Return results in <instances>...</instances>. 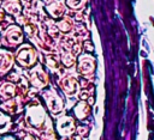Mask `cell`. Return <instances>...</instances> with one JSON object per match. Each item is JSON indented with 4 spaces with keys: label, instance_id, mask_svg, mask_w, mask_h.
I'll return each instance as SVG.
<instances>
[{
    "label": "cell",
    "instance_id": "ba28073f",
    "mask_svg": "<svg viewBox=\"0 0 154 140\" xmlns=\"http://www.w3.org/2000/svg\"><path fill=\"white\" fill-rule=\"evenodd\" d=\"M47 10H48V11L51 12V14L54 16V17H59V16L63 13V11H64L63 6H61L59 2H53L52 5H49V6L47 7Z\"/></svg>",
    "mask_w": 154,
    "mask_h": 140
},
{
    "label": "cell",
    "instance_id": "6da1fadb",
    "mask_svg": "<svg viewBox=\"0 0 154 140\" xmlns=\"http://www.w3.org/2000/svg\"><path fill=\"white\" fill-rule=\"evenodd\" d=\"M2 43L7 44V45H11V47H16L18 44L22 43L23 41V32L22 30L16 26V25H11L8 26L5 32H4V37H2Z\"/></svg>",
    "mask_w": 154,
    "mask_h": 140
},
{
    "label": "cell",
    "instance_id": "3957f363",
    "mask_svg": "<svg viewBox=\"0 0 154 140\" xmlns=\"http://www.w3.org/2000/svg\"><path fill=\"white\" fill-rule=\"evenodd\" d=\"M12 61H13V56L10 51L0 49V72L2 71H7L11 66H12Z\"/></svg>",
    "mask_w": 154,
    "mask_h": 140
},
{
    "label": "cell",
    "instance_id": "5b68a950",
    "mask_svg": "<svg viewBox=\"0 0 154 140\" xmlns=\"http://www.w3.org/2000/svg\"><path fill=\"white\" fill-rule=\"evenodd\" d=\"M2 6H4L5 11L11 14H18L22 10V6L18 0H4Z\"/></svg>",
    "mask_w": 154,
    "mask_h": 140
},
{
    "label": "cell",
    "instance_id": "8992f818",
    "mask_svg": "<svg viewBox=\"0 0 154 140\" xmlns=\"http://www.w3.org/2000/svg\"><path fill=\"white\" fill-rule=\"evenodd\" d=\"M0 93L4 98H11L14 96V86L10 83H5L0 89Z\"/></svg>",
    "mask_w": 154,
    "mask_h": 140
},
{
    "label": "cell",
    "instance_id": "7c38bea8",
    "mask_svg": "<svg viewBox=\"0 0 154 140\" xmlns=\"http://www.w3.org/2000/svg\"><path fill=\"white\" fill-rule=\"evenodd\" d=\"M58 25H59V28H60L63 31H67V30H70V29H71V23H70V20H67V19H65V20L60 22Z\"/></svg>",
    "mask_w": 154,
    "mask_h": 140
},
{
    "label": "cell",
    "instance_id": "52a82bcc",
    "mask_svg": "<svg viewBox=\"0 0 154 140\" xmlns=\"http://www.w3.org/2000/svg\"><path fill=\"white\" fill-rule=\"evenodd\" d=\"M47 104L53 112H58L61 110V103H60L59 98L55 96L54 97H47Z\"/></svg>",
    "mask_w": 154,
    "mask_h": 140
},
{
    "label": "cell",
    "instance_id": "30bf717a",
    "mask_svg": "<svg viewBox=\"0 0 154 140\" xmlns=\"http://www.w3.org/2000/svg\"><path fill=\"white\" fill-rule=\"evenodd\" d=\"M63 86L65 89V91L67 93H73L75 92V89H76V81L71 78H67L63 81Z\"/></svg>",
    "mask_w": 154,
    "mask_h": 140
},
{
    "label": "cell",
    "instance_id": "9c48e42d",
    "mask_svg": "<svg viewBox=\"0 0 154 140\" xmlns=\"http://www.w3.org/2000/svg\"><path fill=\"white\" fill-rule=\"evenodd\" d=\"M10 126H11V120L8 116L4 115V114H0V133H4L6 130L10 129Z\"/></svg>",
    "mask_w": 154,
    "mask_h": 140
},
{
    "label": "cell",
    "instance_id": "5bb4252c",
    "mask_svg": "<svg viewBox=\"0 0 154 140\" xmlns=\"http://www.w3.org/2000/svg\"><path fill=\"white\" fill-rule=\"evenodd\" d=\"M4 17H5V14H4V12H2L1 10H0V20H1V19L4 18Z\"/></svg>",
    "mask_w": 154,
    "mask_h": 140
},
{
    "label": "cell",
    "instance_id": "8fae6325",
    "mask_svg": "<svg viewBox=\"0 0 154 140\" xmlns=\"http://www.w3.org/2000/svg\"><path fill=\"white\" fill-rule=\"evenodd\" d=\"M85 0H67V5L72 8H79L83 6Z\"/></svg>",
    "mask_w": 154,
    "mask_h": 140
},
{
    "label": "cell",
    "instance_id": "4fadbf2b",
    "mask_svg": "<svg viewBox=\"0 0 154 140\" xmlns=\"http://www.w3.org/2000/svg\"><path fill=\"white\" fill-rule=\"evenodd\" d=\"M64 60H65V61H64V62H65V65H67V66H71V65L73 63V60L71 59V56H70V55H69V56H65V57H64Z\"/></svg>",
    "mask_w": 154,
    "mask_h": 140
},
{
    "label": "cell",
    "instance_id": "277c9868",
    "mask_svg": "<svg viewBox=\"0 0 154 140\" xmlns=\"http://www.w3.org/2000/svg\"><path fill=\"white\" fill-rule=\"evenodd\" d=\"M31 83L32 85L37 86V87H42L47 84V77L46 74L41 71V68H36L32 73H31Z\"/></svg>",
    "mask_w": 154,
    "mask_h": 140
},
{
    "label": "cell",
    "instance_id": "7a4b0ae2",
    "mask_svg": "<svg viewBox=\"0 0 154 140\" xmlns=\"http://www.w3.org/2000/svg\"><path fill=\"white\" fill-rule=\"evenodd\" d=\"M16 60L18 61V63H20L22 66L24 67H29L31 66L35 60H36V54H35V50L29 47V45H24L22 47L17 54H16Z\"/></svg>",
    "mask_w": 154,
    "mask_h": 140
}]
</instances>
